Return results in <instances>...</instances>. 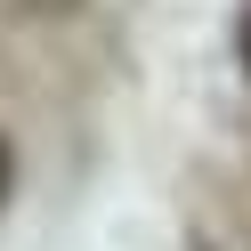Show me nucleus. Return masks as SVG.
<instances>
[{"label":"nucleus","mask_w":251,"mask_h":251,"mask_svg":"<svg viewBox=\"0 0 251 251\" xmlns=\"http://www.w3.org/2000/svg\"><path fill=\"white\" fill-rule=\"evenodd\" d=\"M243 57H251V25H243Z\"/></svg>","instance_id":"nucleus-2"},{"label":"nucleus","mask_w":251,"mask_h":251,"mask_svg":"<svg viewBox=\"0 0 251 251\" xmlns=\"http://www.w3.org/2000/svg\"><path fill=\"white\" fill-rule=\"evenodd\" d=\"M0 195H8V154H0Z\"/></svg>","instance_id":"nucleus-1"}]
</instances>
